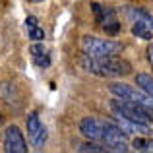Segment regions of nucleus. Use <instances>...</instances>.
Listing matches in <instances>:
<instances>
[{
    "label": "nucleus",
    "mask_w": 153,
    "mask_h": 153,
    "mask_svg": "<svg viewBox=\"0 0 153 153\" xmlns=\"http://www.w3.org/2000/svg\"><path fill=\"white\" fill-rule=\"evenodd\" d=\"M79 132L91 142H99L108 147V151H128V142L126 134L118 128L116 122L111 120H101V118H83L79 122Z\"/></svg>",
    "instance_id": "nucleus-1"
},
{
    "label": "nucleus",
    "mask_w": 153,
    "mask_h": 153,
    "mask_svg": "<svg viewBox=\"0 0 153 153\" xmlns=\"http://www.w3.org/2000/svg\"><path fill=\"white\" fill-rule=\"evenodd\" d=\"M4 151L6 153H27V143L18 126H8L4 132Z\"/></svg>",
    "instance_id": "nucleus-7"
},
{
    "label": "nucleus",
    "mask_w": 153,
    "mask_h": 153,
    "mask_svg": "<svg viewBox=\"0 0 153 153\" xmlns=\"http://www.w3.org/2000/svg\"><path fill=\"white\" fill-rule=\"evenodd\" d=\"M82 47V52L91 58H107V56H116L122 52V43L118 41H111V39H97V37H85L79 43Z\"/></svg>",
    "instance_id": "nucleus-4"
},
{
    "label": "nucleus",
    "mask_w": 153,
    "mask_h": 153,
    "mask_svg": "<svg viewBox=\"0 0 153 153\" xmlns=\"http://www.w3.org/2000/svg\"><path fill=\"white\" fill-rule=\"evenodd\" d=\"M78 151H79V153H85V151H91V153H105V151H108V147L103 146V143H99V142H91V140H89V143H83V146H79Z\"/></svg>",
    "instance_id": "nucleus-15"
},
{
    "label": "nucleus",
    "mask_w": 153,
    "mask_h": 153,
    "mask_svg": "<svg viewBox=\"0 0 153 153\" xmlns=\"http://www.w3.org/2000/svg\"><path fill=\"white\" fill-rule=\"evenodd\" d=\"M112 116H118V118H126V120H134V122H142L147 124L153 120V111L142 107V105H136L132 101H124V99H112L108 103Z\"/></svg>",
    "instance_id": "nucleus-3"
},
{
    "label": "nucleus",
    "mask_w": 153,
    "mask_h": 153,
    "mask_svg": "<svg viewBox=\"0 0 153 153\" xmlns=\"http://www.w3.org/2000/svg\"><path fill=\"white\" fill-rule=\"evenodd\" d=\"M91 10H93L95 22L103 27V31L107 35H116L120 31V23L116 19V14L112 8H107V6H101V4L93 2L91 4Z\"/></svg>",
    "instance_id": "nucleus-6"
},
{
    "label": "nucleus",
    "mask_w": 153,
    "mask_h": 153,
    "mask_svg": "<svg viewBox=\"0 0 153 153\" xmlns=\"http://www.w3.org/2000/svg\"><path fill=\"white\" fill-rule=\"evenodd\" d=\"M108 91H111L114 97H118V99L132 101L136 105H142V107L153 111V97L147 95L142 87L136 89V87H132V85H126V83H118V82H116V83H111V85H108Z\"/></svg>",
    "instance_id": "nucleus-5"
},
{
    "label": "nucleus",
    "mask_w": 153,
    "mask_h": 153,
    "mask_svg": "<svg viewBox=\"0 0 153 153\" xmlns=\"http://www.w3.org/2000/svg\"><path fill=\"white\" fill-rule=\"evenodd\" d=\"M27 33H29V39H31V41H43V39H45V31H43L39 25L29 27V29H27Z\"/></svg>",
    "instance_id": "nucleus-16"
},
{
    "label": "nucleus",
    "mask_w": 153,
    "mask_h": 153,
    "mask_svg": "<svg viewBox=\"0 0 153 153\" xmlns=\"http://www.w3.org/2000/svg\"><path fill=\"white\" fill-rule=\"evenodd\" d=\"M29 2H41V0H29Z\"/></svg>",
    "instance_id": "nucleus-19"
},
{
    "label": "nucleus",
    "mask_w": 153,
    "mask_h": 153,
    "mask_svg": "<svg viewBox=\"0 0 153 153\" xmlns=\"http://www.w3.org/2000/svg\"><path fill=\"white\" fill-rule=\"evenodd\" d=\"M116 118V124L118 128L124 132V134H140V136H149V128L147 124H142V122H134V120H126V118Z\"/></svg>",
    "instance_id": "nucleus-10"
},
{
    "label": "nucleus",
    "mask_w": 153,
    "mask_h": 153,
    "mask_svg": "<svg viewBox=\"0 0 153 153\" xmlns=\"http://www.w3.org/2000/svg\"><path fill=\"white\" fill-rule=\"evenodd\" d=\"M124 12H126V18L130 19L132 23H143V25H147L149 29H153V16L147 10H143V8H140V6H126Z\"/></svg>",
    "instance_id": "nucleus-9"
},
{
    "label": "nucleus",
    "mask_w": 153,
    "mask_h": 153,
    "mask_svg": "<svg viewBox=\"0 0 153 153\" xmlns=\"http://www.w3.org/2000/svg\"><path fill=\"white\" fill-rule=\"evenodd\" d=\"M82 68L89 74H95L99 78H124L132 74V64L120 56H107V58H91L83 54L79 60Z\"/></svg>",
    "instance_id": "nucleus-2"
},
{
    "label": "nucleus",
    "mask_w": 153,
    "mask_h": 153,
    "mask_svg": "<svg viewBox=\"0 0 153 153\" xmlns=\"http://www.w3.org/2000/svg\"><path fill=\"white\" fill-rule=\"evenodd\" d=\"M132 33L138 39H143V41L153 39V29H149V27L143 25V23H134V25H132Z\"/></svg>",
    "instance_id": "nucleus-14"
},
{
    "label": "nucleus",
    "mask_w": 153,
    "mask_h": 153,
    "mask_svg": "<svg viewBox=\"0 0 153 153\" xmlns=\"http://www.w3.org/2000/svg\"><path fill=\"white\" fill-rule=\"evenodd\" d=\"M132 147L136 151L153 153V138H149V136H138V138L132 140Z\"/></svg>",
    "instance_id": "nucleus-12"
},
{
    "label": "nucleus",
    "mask_w": 153,
    "mask_h": 153,
    "mask_svg": "<svg viewBox=\"0 0 153 153\" xmlns=\"http://www.w3.org/2000/svg\"><path fill=\"white\" fill-rule=\"evenodd\" d=\"M147 62H149L151 68H153V43L149 45V49H147Z\"/></svg>",
    "instance_id": "nucleus-18"
},
{
    "label": "nucleus",
    "mask_w": 153,
    "mask_h": 153,
    "mask_svg": "<svg viewBox=\"0 0 153 153\" xmlns=\"http://www.w3.org/2000/svg\"><path fill=\"white\" fill-rule=\"evenodd\" d=\"M37 25V18H33V16H29V18L25 19V27L29 29V27H35Z\"/></svg>",
    "instance_id": "nucleus-17"
},
{
    "label": "nucleus",
    "mask_w": 153,
    "mask_h": 153,
    "mask_svg": "<svg viewBox=\"0 0 153 153\" xmlns=\"http://www.w3.org/2000/svg\"><path fill=\"white\" fill-rule=\"evenodd\" d=\"M29 52H31V58H33V62L37 64L39 68H47V66L51 64L49 51H47V47L43 45L41 41H35L33 45L29 47Z\"/></svg>",
    "instance_id": "nucleus-11"
},
{
    "label": "nucleus",
    "mask_w": 153,
    "mask_h": 153,
    "mask_svg": "<svg viewBox=\"0 0 153 153\" xmlns=\"http://www.w3.org/2000/svg\"><path fill=\"white\" fill-rule=\"evenodd\" d=\"M136 85L142 87L147 95L153 97V78L149 74H138V76H136Z\"/></svg>",
    "instance_id": "nucleus-13"
},
{
    "label": "nucleus",
    "mask_w": 153,
    "mask_h": 153,
    "mask_svg": "<svg viewBox=\"0 0 153 153\" xmlns=\"http://www.w3.org/2000/svg\"><path fill=\"white\" fill-rule=\"evenodd\" d=\"M25 124H27V134H29L31 143H33L37 149H43V146H45V142H47V128L41 124L37 112H31V114L27 116Z\"/></svg>",
    "instance_id": "nucleus-8"
}]
</instances>
